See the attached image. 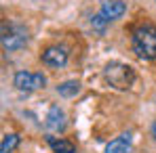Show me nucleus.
<instances>
[{
    "instance_id": "f257e3e1",
    "label": "nucleus",
    "mask_w": 156,
    "mask_h": 153,
    "mask_svg": "<svg viewBox=\"0 0 156 153\" xmlns=\"http://www.w3.org/2000/svg\"><path fill=\"white\" fill-rule=\"evenodd\" d=\"M133 51L139 59H156V27L152 23H144L133 32L131 38Z\"/></svg>"
},
{
    "instance_id": "f03ea898",
    "label": "nucleus",
    "mask_w": 156,
    "mask_h": 153,
    "mask_svg": "<svg viewBox=\"0 0 156 153\" xmlns=\"http://www.w3.org/2000/svg\"><path fill=\"white\" fill-rule=\"evenodd\" d=\"M105 78H108L114 86H118V88H127V86L131 84V80H133V72H131L129 65L112 63V65L105 67Z\"/></svg>"
},
{
    "instance_id": "7ed1b4c3",
    "label": "nucleus",
    "mask_w": 156,
    "mask_h": 153,
    "mask_svg": "<svg viewBox=\"0 0 156 153\" xmlns=\"http://www.w3.org/2000/svg\"><path fill=\"white\" fill-rule=\"evenodd\" d=\"M15 86L19 90H26V92H32V90H38V88H44L47 84V78L42 74H30V72H17L15 74Z\"/></svg>"
},
{
    "instance_id": "20e7f679",
    "label": "nucleus",
    "mask_w": 156,
    "mask_h": 153,
    "mask_svg": "<svg viewBox=\"0 0 156 153\" xmlns=\"http://www.w3.org/2000/svg\"><path fill=\"white\" fill-rule=\"evenodd\" d=\"M26 42H27V34L23 27L9 25V29H6V25L2 27V44H4V48L15 51V48H21Z\"/></svg>"
},
{
    "instance_id": "39448f33",
    "label": "nucleus",
    "mask_w": 156,
    "mask_h": 153,
    "mask_svg": "<svg viewBox=\"0 0 156 153\" xmlns=\"http://www.w3.org/2000/svg\"><path fill=\"white\" fill-rule=\"evenodd\" d=\"M66 61H68V52L59 46H51L42 52V63L49 67H63Z\"/></svg>"
},
{
    "instance_id": "423d86ee",
    "label": "nucleus",
    "mask_w": 156,
    "mask_h": 153,
    "mask_svg": "<svg viewBox=\"0 0 156 153\" xmlns=\"http://www.w3.org/2000/svg\"><path fill=\"white\" fill-rule=\"evenodd\" d=\"M125 11H127V6H125L122 0H108V2H104V6H101V15H104L108 21L122 17Z\"/></svg>"
},
{
    "instance_id": "0eeeda50",
    "label": "nucleus",
    "mask_w": 156,
    "mask_h": 153,
    "mask_svg": "<svg viewBox=\"0 0 156 153\" xmlns=\"http://www.w3.org/2000/svg\"><path fill=\"white\" fill-rule=\"evenodd\" d=\"M105 153H131V136L129 134H120L118 138L110 141L105 145Z\"/></svg>"
},
{
    "instance_id": "6e6552de",
    "label": "nucleus",
    "mask_w": 156,
    "mask_h": 153,
    "mask_svg": "<svg viewBox=\"0 0 156 153\" xmlns=\"http://www.w3.org/2000/svg\"><path fill=\"white\" fill-rule=\"evenodd\" d=\"M63 111L59 109V107H51V111H49V115H47V126L51 128V130H61V128L66 126V122H63Z\"/></svg>"
},
{
    "instance_id": "1a4fd4ad",
    "label": "nucleus",
    "mask_w": 156,
    "mask_h": 153,
    "mask_svg": "<svg viewBox=\"0 0 156 153\" xmlns=\"http://www.w3.org/2000/svg\"><path fill=\"white\" fill-rule=\"evenodd\" d=\"M49 145L55 153H74L76 147L70 143V141H63V138H55V136H49Z\"/></svg>"
},
{
    "instance_id": "9d476101",
    "label": "nucleus",
    "mask_w": 156,
    "mask_h": 153,
    "mask_svg": "<svg viewBox=\"0 0 156 153\" xmlns=\"http://www.w3.org/2000/svg\"><path fill=\"white\" fill-rule=\"evenodd\" d=\"M78 90H80V84L76 80H70V82H63L57 86V92L61 97H74V95H78Z\"/></svg>"
},
{
    "instance_id": "9b49d317",
    "label": "nucleus",
    "mask_w": 156,
    "mask_h": 153,
    "mask_svg": "<svg viewBox=\"0 0 156 153\" xmlns=\"http://www.w3.org/2000/svg\"><path fill=\"white\" fill-rule=\"evenodd\" d=\"M17 145H19V136L17 134H4L2 143H0V153H11Z\"/></svg>"
},
{
    "instance_id": "f8f14e48",
    "label": "nucleus",
    "mask_w": 156,
    "mask_h": 153,
    "mask_svg": "<svg viewBox=\"0 0 156 153\" xmlns=\"http://www.w3.org/2000/svg\"><path fill=\"white\" fill-rule=\"evenodd\" d=\"M105 23H108V19H105L101 13H99V15H95V17L91 19V25H93V27H97V29H104Z\"/></svg>"
},
{
    "instance_id": "ddd939ff",
    "label": "nucleus",
    "mask_w": 156,
    "mask_h": 153,
    "mask_svg": "<svg viewBox=\"0 0 156 153\" xmlns=\"http://www.w3.org/2000/svg\"><path fill=\"white\" fill-rule=\"evenodd\" d=\"M152 134H154V138H156V124L152 126Z\"/></svg>"
}]
</instances>
